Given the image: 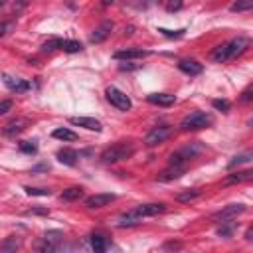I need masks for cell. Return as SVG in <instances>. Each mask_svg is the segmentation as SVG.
I'll list each match as a JSON object with an SVG mask.
<instances>
[{"label":"cell","instance_id":"obj_5","mask_svg":"<svg viewBox=\"0 0 253 253\" xmlns=\"http://www.w3.org/2000/svg\"><path fill=\"white\" fill-rule=\"evenodd\" d=\"M105 95H107V101H109L113 107H117L119 111H128V109L132 107V101L128 99V95H125V93H123L121 89H117V87H107Z\"/></svg>","mask_w":253,"mask_h":253},{"label":"cell","instance_id":"obj_20","mask_svg":"<svg viewBox=\"0 0 253 253\" xmlns=\"http://www.w3.org/2000/svg\"><path fill=\"white\" fill-rule=\"evenodd\" d=\"M184 172H186V168H182V166H168V168L158 176V180H162V182L176 180V178H180Z\"/></svg>","mask_w":253,"mask_h":253},{"label":"cell","instance_id":"obj_26","mask_svg":"<svg viewBox=\"0 0 253 253\" xmlns=\"http://www.w3.org/2000/svg\"><path fill=\"white\" fill-rule=\"evenodd\" d=\"M200 194H202V190H200V188H192V190H186V192L176 194V200H178V202H182V204H186V202L196 200Z\"/></svg>","mask_w":253,"mask_h":253},{"label":"cell","instance_id":"obj_36","mask_svg":"<svg viewBox=\"0 0 253 253\" xmlns=\"http://www.w3.org/2000/svg\"><path fill=\"white\" fill-rule=\"evenodd\" d=\"M10 109H12V101H10V99L0 101V117H2V115H6Z\"/></svg>","mask_w":253,"mask_h":253},{"label":"cell","instance_id":"obj_31","mask_svg":"<svg viewBox=\"0 0 253 253\" xmlns=\"http://www.w3.org/2000/svg\"><path fill=\"white\" fill-rule=\"evenodd\" d=\"M211 105H213V109L223 111V113H227V111H229V107H231V103H229L227 99H213V101H211Z\"/></svg>","mask_w":253,"mask_h":253},{"label":"cell","instance_id":"obj_1","mask_svg":"<svg viewBox=\"0 0 253 253\" xmlns=\"http://www.w3.org/2000/svg\"><path fill=\"white\" fill-rule=\"evenodd\" d=\"M132 152H134V146L130 142H115V144L107 146L101 152V160L105 164H115V162H121V160L130 158Z\"/></svg>","mask_w":253,"mask_h":253},{"label":"cell","instance_id":"obj_6","mask_svg":"<svg viewBox=\"0 0 253 253\" xmlns=\"http://www.w3.org/2000/svg\"><path fill=\"white\" fill-rule=\"evenodd\" d=\"M172 134V126L170 125H160V126H154L146 136H144V144L146 146H156L160 142H164L168 136Z\"/></svg>","mask_w":253,"mask_h":253},{"label":"cell","instance_id":"obj_39","mask_svg":"<svg viewBox=\"0 0 253 253\" xmlns=\"http://www.w3.org/2000/svg\"><path fill=\"white\" fill-rule=\"evenodd\" d=\"M10 28H12V24H10V22H0V38H2V36H6Z\"/></svg>","mask_w":253,"mask_h":253},{"label":"cell","instance_id":"obj_7","mask_svg":"<svg viewBox=\"0 0 253 253\" xmlns=\"http://www.w3.org/2000/svg\"><path fill=\"white\" fill-rule=\"evenodd\" d=\"M245 210H247L245 204H229V206H225L223 210L215 211V213L211 215V219H213V221H231L233 217H237V215L243 213Z\"/></svg>","mask_w":253,"mask_h":253},{"label":"cell","instance_id":"obj_4","mask_svg":"<svg viewBox=\"0 0 253 253\" xmlns=\"http://www.w3.org/2000/svg\"><path fill=\"white\" fill-rule=\"evenodd\" d=\"M211 125V117L204 111H194L190 115H186L180 123V128L182 130H200V128H206Z\"/></svg>","mask_w":253,"mask_h":253},{"label":"cell","instance_id":"obj_10","mask_svg":"<svg viewBox=\"0 0 253 253\" xmlns=\"http://www.w3.org/2000/svg\"><path fill=\"white\" fill-rule=\"evenodd\" d=\"M166 210L164 204H140L134 208V213L140 215V217H152V215H158Z\"/></svg>","mask_w":253,"mask_h":253},{"label":"cell","instance_id":"obj_16","mask_svg":"<svg viewBox=\"0 0 253 253\" xmlns=\"http://www.w3.org/2000/svg\"><path fill=\"white\" fill-rule=\"evenodd\" d=\"M20 245H22L20 235H8L6 239L0 241V253H18Z\"/></svg>","mask_w":253,"mask_h":253},{"label":"cell","instance_id":"obj_9","mask_svg":"<svg viewBox=\"0 0 253 253\" xmlns=\"http://www.w3.org/2000/svg\"><path fill=\"white\" fill-rule=\"evenodd\" d=\"M69 123L75 126H83L87 130H95V132H101L103 128V125L93 117H69Z\"/></svg>","mask_w":253,"mask_h":253},{"label":"cell","instance_id":"obj_34","mask_svg":"<svg viewBox=\"0 0 253 253\" xmlns=\"http://www.w3.org/2000/svg\"><path fill=\"white\" fill-rule=\"evenodd\" d=\"M20 150H22V152H28V154H36V150H38V144L28 140V142H22V144H20Z\"/></svg>","mask_w":253,"mask_h":253},{"label":"cell","instance_id":"obj_18","mask_svg":"<svg viewBox=\"0 0 253 253\" xmlns=\"http://www.w3.org/2000/svg\"><path fill=\"white\" fill-rule=\"evenodd\" d=\"M55 156H57V160L61 164H67V166H73L77 162V158H79L77 150H73V148H59Z\"/></svg>","mask_w":253,"mask_h":253},{"label":"cell","instance_id":"obj_28","mask_svg":"<svg viewBox=\"0 0 253 253\" xmlns=\"http://www.w3.org/2000/svg\"><path fill=\"white\" fill-rule=\"evenodd\" d=\"M233 231H235V221H221V227L217 229V235L229 237Z\"/></svg>","mask_w":253,"mask_h":253},{"label":"cell","instance_id":"obj_24","mask_svg":"<svg viewBox=\"0 0 253 253\" xmlns=\"http://www.w3.org/2000/svg\"><path fill=\"white\" fill-rule=\"evenodd\" d=\"M51 136L57 138V140H65V142L77 140V134H75L73 130H69V128H55V130L51 132Z\"/></svg>","mask_w":253,"mask_h":253},{"label":"cell","instance_id":"obj_38","mask_svg":"<svg viewBox=\"0 0 253 253\" xmlns=\"http://www.w3.org/2000/svg\"><path fill=\"white\" fill-rule=\"evenodd\" d=\"M180 8H182V2H180V0H178V2H168V4H166V10H168V12H176V10H180Z\"/></svg>","mask_w":253,"mask_h":253},{"label":"cell","instance_id":"obj_15","mask_svg":"<svg viewBox=\"0 0 253 253\" xmlns=\"http://www.w3.org/2000/svg\"><path fill=\"white\" fill-rule=\"evenodd\" d=\"M178 67H180V71H184V73L190 75V77L200 75V73L204 71V65L198 63L196 59H180V61H178Z\"/></svg>","mask_w":253,"mask_h":253},{"label":"cell","instance_id":"obj_21","mask_svg":"<svg viewBox=\"0 0 253 253\" xmlns=\"http://www.w3.org/2000/svg\"><path fill=\"white\" fill-rule=\"evenodd\" d=\"M251 178H253V172H251V170H243V172L229 174V176L223 180V184H225V186H229V184H239V182H247V180H251Z\"/></svg>","mask_w":253,"mask_h":253},{"label":"cell","instance_id":"obj_23","mask_svg":"<svg viewBox=\"0 0 253 253\" xmlns=\"http://www.w3.org/2000/svg\"><path fill=\"white\" fill-rule=\"evenodd\" d=\"M79 198H83V188H79V186H71L61 192V200H65V202H75Z\"/></svg>","mask_w":253,"mask_h":253},{"label":"cell","instance_id":"obj_22","mask_svg":"<svg viewBox=\"0 0 253 253\" xmlns=\"http://www.w3.org/2000/svg\"><path fill=\"white\" fill-rule=\"evenodd\" d=\"M91 249H93V253H105L107 251V239H105V235L93 233L91 235Z\"/></svg>","mask_w":253,"mask_h":253},{"label":"cell","instance_id":"obj_37","mask_svg":"<svg viewBox=\"0 0 253 253\" xmlns=\"http://www.w3.org/2000/svg\"><path fill=\"white\" fill-rule=\"evenodd\" d=\"M251 93H253V87L249 85V87H247V89L241 93V101H243V103H249V101L253 99V95H251Z\"/></svg>","mask_w":253,"mask_h":253},{"label":"cell","instance_id":"obj_13","mask_svg":"<svg viewBox=\"0 0 253 253\" xmlns=\"http://www.w3.org/2000/svg\"><path fill=\"white\" fill-rule=\"evenodd\" d=\"M115 194H93L85 200V206L87 208H103V206H109L111 202H115Z\"/></svg>","mask_w":253,"mask_h":253},{"label":"cell","instance_id":"obj_30","mask_svg":"<svg viewBox=\"0 0 253 253\" xmlns=\"http://www.w3.org/2000/svg\"><path fill=\"white\" fill-rule=\"evenodd\" d=\"M24 190H26L28 196H51V190H47V188H30V186H26Z\"/></svg>","mask_w":253,"mask_h":253},{"label":"cell","instance_id":"obj_11","mask_svg":"<svg viewBox=\"0 0 253 253\" xmlns=\"http://www.w3.org/2000/svg\"><path fill=\"white\" fill-rule=\"evenodd\" d=\"M111 30H113V22L111 20H105L103 24H99L95 30H93V34H91V43H101L103 40H107L109 38V34H111Z\"/></svg>","mask_w":253,"mask_h":253},{"label":"cell","instance_id":"obj_40","mask_svg":"<svg viewBox=\"0 0 253 253\" xmlns=\"http://www.w3.org/2000/svg\"><path fill=\"white\" fill-rule=\"evenodd\" d=\"M0 8H2V0H0Z\"/></svg>","mask_w":253,"mask_h":253},{"label":"cell","instance_id":"obj_32","mask_svg":"<svg viewBox=\"0 0 253 253\" xmlns=\"http://www.w3.org/2000/svg\"><path fill=\"white\" fill-rule=\"evenodd\" d=\"M253 8V2H233L229 6L231 12H243V10H251Z\"/></svg>","mask_w":253,"mask_h":253},{"label":"cell","instance_id":"obj_2","mask_svg":"<svg viewBox=\"0 0 253 253\" xmlns=\"http://www.w3.org/2000/svg\"><path fill=\"white\" fill-rule=\"evenodd\" d=\"M202 150H204V146H202L200 142H190V144H186L184 148H180V150H176V152L170 154L168 166H182V168H186V164H188L192 158H196Z\"/></svg>","mask_w":253,"mask_h":253},{"label":"cell","instance_id":"obj_25","mask_svg":"<svg viewBox=\"0 0 253 253\" xmlns=\"http://www.w3.org/2000/svg\"><path fill=\"white\" fill-rule=\"evenodd\" d=\"M251 158H253V154L251 152H243V154H237V156H233L231 160H229V164H227V170H233L235 166H239V164H247V162H251Z\"/></svg>","mask_w":253,"mask_h":253},{"label":"cell","instance_id":"obj_17","mask_svg":"<svg viewBox=\"0 0 253 253\" xmlns=\"http://www.w3.org/2000/svg\"><path fill=\"white\" fill-rule=\"evenodd\" d=\"M146 99H148V103L158 105V107H172V105L176 103V97L170 95V93H152V95H148Z\"/></svg>","mask_w":253,"mask_h":253},{"label":"cell","instance_id":"obj_33","mask_svg":"<svg viewBox=\"0 0 253 253\" xmlns=\"http://www.w3.org/2000/svg\"><path fill=\"white\" fill-rule=\"evenodd\" d=\"M158 32H160L162 36H166V38H180V36H184L186 30L182 28V30H174V32H172V30H166V28H158Z\"/></svg>","mask_w":253,"mask_h":253},{"label":"cell","instance_id":"obj_29","mask_svg":"<svg viewBox=\"0 0 253 253\" xmlns=\"http://www.w3.org/2000/svg\"><path fill=\"white\" fill-rule=\"evenodd\" d=\"M61 38H51L42 45V51H53V49H61Z\"/></svg>","mask_w":253,"mask_h":253},{"label":"cell","instance_id":"obj_27","mask_svg":"<svg viewBox=\"0 0 253 253\" xmlns=\"http://www.w3.org/2000/svg\"><path fill=\"white\" fill-rule=\"evenodd\" d=\"M61 49H63L65 53H77V51L83 49V45H81L77 40H63V42H61Z\"/></svg>","mask_w":253,"mask_h":253},{"label":"cell","instance_id":"obj_19","mask_svg":"<svg viewBox=\"0 0 253 253\" xmlns=\"http://www.w3.org/2000/svg\"><path fill=\"white\" fill-rule=\"evenodd\" d=\"M140 221H142V217H140V215H136V213H134V210H130V211H126V213L119 215L117 225H119V227H132V225H138Z\"/></svg>","mask_w":253,"mask_h":253},{"label":"cell","instance_id":"obj_35","mask_svg":"<svg viewBox=\"0 0 253 253\" xmlns=\"http://www.w3.org/2000/svg\"><path fill=\"white\" fill-rule=\"evenodd\" d=\"M24 213H26V215H38V213H42V215H47L49 211H47V208H32V210H26Z\"/></svg>","mask_w":253,"mask_h":253},{"label":"cell","instance_id":"obj_14","mask_svg":"<svg viewBox=\"0 0 253 253\" xmlns=\"http://www.w3.org/2000/svg\"><path fill=\"white\" fill-rule=\"evenodd\" d=\"M2 79H4V85H6L10 91H14V93H24V91L30 89V83H28L26 79L12 77V75H4Z\"/></svg>","mask_w":253,"mask_h":253},{"label":"cell","instance_id":"obj_3","mask_svg":"<svg viewBox=\"0 0 253 253\" xmlns=\"http://www.w3.org/2000/svg\"><path fill=\"white\" fill-rule=\"evenodd\" d=\"M61 241H63V233H61L59 229H49V231H45V233L34 243V249H36L38 253H55V251L59 249Z\"/></svg>","mask_w":253,"mask_h":253},{"label":"cell","instance_id":"obj_12","mask_svg":"<svg viewBox=\"0 0 253 253\" xmlns=\"http://www.w3.org/2000/svg\"><path fill=\"white\" fill-rule=\"evenodd\" d=\"M146 55H150V51L142 49V47H128V49H121V51L113 53L115 59H140V57H146Z\"/></svg>","mask_w":253,"mask_h":253},{"label":"cell","instance_id":"obj_8","mask_svg":"<svg viewBox=\"0 0 253 253\" xmlns=\"http://www.w3.org/2000/svg\"><path fill=\"white\" fill-rule=\"evenodd\" d=\"M28 125H30V119L18 117V119H12V121L2 128V132H4V136H16V134H20Z\"/></svg>","mask_w":253,"mask_h":253}]
</instances>
